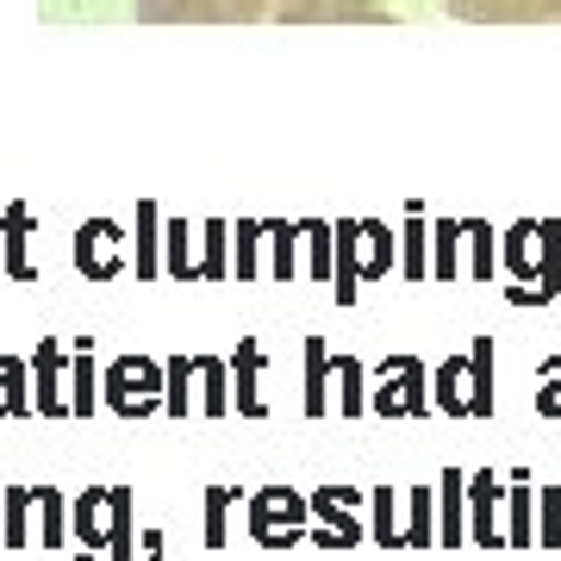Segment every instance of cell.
<instances>
[{
	"label": "cell",
	"instance_id": "obj_34",
	"mask_svg": "<svg viewBox=\"0 0 561 561\" xmlns=\"http://www.w3.org/2000/svg\"><path fill=\"white\" fill-rule=\"evenodd\" d=\"M537 412L542 419H561V356H549L537 368Z\"/></svg>",
	"mask_w": 561,
	"mask_h": 561
},
{
	"label": "cell",
	"instance_id": "obj_11",
	"mask_svg": "<svg viewBox=\"0 0 561 561\" xmlns=\"http://www.w3.org/2000/svg\"><path fill=\"white\" fill-rule=\"evenodd\" d=\"M468 25H561V0H449Z\"/></svg>",
	"mask_w": 561,
	"mask_h": 561
},
{
	"label": "cell",
	"instance_id": "obj_19",
	"mask_svg": "<svg viewBox=\"0 0 561 561\" xmlns=\"http://www.w3.org/2000/svg\"><path fill=\"white\" fill-rule=\"evenodd\" d=\"M25 412H38V400H32V362L0 356V419H25Z\"/></svg>",
	"mask_w": 561,
	"mask_h": 561
},
{
	"label": "cell",
	"instance_id": "obj_10",
	"mask_svg": "<svg viewBox=\"0 0 561 561\" xmlns=\"http://www.w3.org/2000/svg\"><path fill=\"white\" fill-rule=\"evenodd\" d=\"M69 362L57 337H38V356H32V400H38V419H76L69 405Z\"/></svg>",
	"mask_w": 561,
	"mask_h": 561
},
{
	"label": "cell",
	"instance_id": "obj_16",
	"mask_svg": "<svg viewBox=\"0 0 561 561\" xmlns=\"http://www.w3.org/2000/svg\"><path fill=\"white\" fill-rule=\"evenodd\" d=\"M461 500H468V474L461 468H443L437 481V542L443 549H456V542H468V518H461Z\"/></svg>",
	"mask_w": 561,
	"mask_h": 561
},
{
	"label": "cell",
	"instance_id": "obj_24",
	"mask_svg": "<svg viewBox=\"0 0 561 561\" xmlns=\"http://www.w3.org/2000/svg\"><path fill=\"white\" fill-rule=\"evenodd\" d=\"M201 362V405H206V419H225L231 412V362H219V356H194Z\"/></svg>",
	"mask_w": 561,
	"mask_h": 561
},
{
	"label": "cell",
	"instance_id": "obj_26",
	"mask_svg": "<svg viewBox=\"0 0 561 561\" xmlns=\"http://www.w3.org/2000/svg\"><path fill=\"white\" fill-rule=\"evenodd\" d=\"M437 542V512H431V486H405V549H431Z\"/></svg>",
	"mask_w": 561,
	"mask_h": 561
},
{
	"label": "cell",
	"instance_id": "obj_38",
	"mask_svg": "<svg viewBox=\"0 0 561 561\" xmlns=\"http://www.w3.org/2000/svg\"><path fill=\"white\" fill-rule=\"evenodd\" d=\"M0 268H7V231H0Z\"/></svg>",
	"mask_w": 561,
	"mask_h": 561
},
{
	"label": "cell",
	"instance_id": "obj_21",
	"mask_svg": "<svg viewBox=\"0 0 561 561\" xmlns=\"http://www.w3.org/2000/svg\"><path fill=\"white\" fill-rule=\"evenodd\" d=\"M331 375H337V412L343 419H362V412H368V362L337 356L331 362Z\"/></svg>",
	"mask_w": 561,
	"mask_h": 561
},
{
	"label": "cell",
	"instance_id": "obj_14",
	"mask_svg": "<svg viewBox=\"0 0 561 561\" xmlns=\"http://www.w3.org/2000/svg\"><path fill=\"white\" fill-rule=\"evenodd\" d=\"M356 500H362V486H319V493H312V518H319L324 530H337V549H350V542L368 537V530L350 518V505Z\"/></svg>",
	"mask_w": 561,
	"mask_h": 561
},
{
	"label": "cell",
	"instance_id": "obj_33",
	"mask_svg": "<svg viewBox=\"0 0 561 561\" xmlns=\"http://www.w3.org/2000/svg\"><path fill=\"white\" fill-rule=\"evenodd\" d=\"M262 243H268V231H262V225H250V219H238V280H256L262 275V262H256Z\"/></svg>",
	"mask_w": 561,
	"mask_h": 561
},
{
	"label": "cell",
	"instance_id": "obj_20",
	"mask_svg": "<svg viewBox=\"0 0 561 561\" xmlns=\"http://www.w3.org/2000/svg\"><path fill=\"white\" fill-rule=\"evenodd\" d=\"M306 419H324L331 412V350H324V337H306Z\"/></svg>",
	"mask_w": 561,
	"mask_h": 561
},
{
	"label": "cell",
	"instance_id": "obj_29",
	"mask_svg": "<svg viewBox=\"0 0 561 561\" xmlns=\"http://www.w3.org/2000/svg\"><path fill=\"white\" fill-rule=\"evenodd\" d=\"M268 231V275L294 280V243L306 238V225H262Z\"/></svg>",
	"mask_w": 561,
	"mask_h": 561
},
{
	"label": "cell",
	"instance_id": "obj_13",
	"mask_svg": "<svg viewBox=\"0 0 561 561\" xmlns=\"http://www.w3.org/2000/svg\"><path fill=\"white\" fill-rule=\"evenodd\" d=\"M500 500H505L500 474H493V468H481V474L468 481V542H481V549H500V542H505Z\"/></svg>",
	"mask_w": 561,
	"mask_h": 561
},
{
	"label": "cell",
	"instance_id": "obj_15",
	"mask_svg": "<svg viewBox=\"0 0 561 561\" xmlns=\"http://www.w3.org/2000/svg\"><path fill=\"white\" fill-rule=\"evenodd\" d=\"M262 343L256 337H243L238 343V356H231V387H238V393H231V400H238V412L243 419H262V412H268V405H262Z\"/></svg>",
	"mask_w": 561,
	"mask_h": 561
},
{
	"label": "cell",
	"instance_id": "obj_18",
	"mask_svg": "<svg viewBox=\"0 0 561 561\" xmlns=\"http://www.w3.org/2000/svg\"><path fill=\"white\" fill-rule=\"evenodd\" d=\"M32 505H38V486H7L0 493V549L32 542Z\"/></svg>",
	"mask_w": 561,
	"mask_h": 561
},
{
	"label": "cell",
	"instance_id": "obj_32",
	"mask_svg": "<svg viewBox=\"0 0 561 561\" xmlns=\"http://www.w3.org/2000/svg\"><path fill=\"white\" fill-rule=\"evenodd\" d=\"M537 542L542 549H561V486H542L537 493Z\"/></svg>",
	"mask_w": 561,
	"mask_h": 561
},
{
	"label": "cell",
	"instance_id": "obj_4",
	"mask_svg": "<svg viewBox=\"0 0 561 561\" xmlns=\"http://www.w3.org/2000/svg\"><path fill=\"white\" fill-rule=\"evenodd\" d=\"M431 400L449 419H493V337H474L461 356H443L431 375Z\"/></svg>",
	"mask_w": 561,
	"mask_h": 561
},
{
	"label": "cell",
	"instance_id": "obj_9",
	"mask_svg": "<svg viewBox=\"0 0 561 561\" xmlns=\"http://www.w3.org/2000/svg\"><path fill=\"white\" fill-rule=\"evenodd\" d=\"M306 518H312V500L294 493V486H256L250 493V537L262 549H294V542H306Z\"/></svg>",
	"mask_w": 561,
	"mask_h": 561
},
{
	"label": "cell",
	"instance_id": "obj_35",
	"mask_svg": "<svg viewBox=\"0 0 561 561\" xmlns=\"http://www.w3.org/2000/svg\"><path fill=\"white\" fill-rule=\"evenodd\" d=\"M400 275H405V280H424V275H431V262H424V225H419V213H412V225H405Z\"/></svg>",
	"mask_w": 561,
	"mask_h": 561
},
{
	"label": "cell",
	"instance_id": "obj_8",
	"mask_svg": "<svg viewBox=\"0 0 561 561\" xmlns=\"http://www.w3.org/2000/svg\"><path fill=\"white\" fill-rule=\"evenodd\" d=\"M169 275L175 280H206V287H219L225 275H231V225L225 219H206L201 231V250H187V225H169Z\"/></svg>",
	"mask_w": 561,
	"mask_h": 561
},
{
	"label": "cell",
	"instance_id": "obj_36",
	"mask_svg": "<svg viewBox=\"0 0 561 561\" xmlns=\"http://www.w3.org/2000/svg\"><path fill=\"white\" fill-rule=\"evenodd\" d=\"M468 250H474V262H468V275L486 280L493 275V231L486 225H468Z\"/></svg>",
	"mask_w": 561,
	"mask_h": 561
},
{
	"label": "cell",
	"instance_id": "obj_17",
	"mask_svg": "<svg viewBox=\"0 0 561 561\" xmlns=\"http://www.w3.org/2000/svg\"><path fill=\"white\" fill-rule=\"evenodd\" d=\"M0 231H7V275L32 280L38 275V262H32V206L13 201L7 206V219H0Z\"/></svg>",
	"mask_w": 561,
	"mask_h": 561
},
{
	"label": "cell",
	"instance_id": "obj_1",
	"mask_svg": "<svg viewBox=\"0 0 561 561\" xmlns=\"http://www.w3.org/2000/svg\"><path fill=\"white\" fill-rule=\"evenodd\" d=\"M69 537H76V561H131L138 556L131 486H88L69 505Z\"/></svg>",
	"mask_w": 561,
	"mask_h": 561
},
{
	"label": "cell",
	"instance_id": "obj_12",
	"mask_svg": "<svg viewBox=\"0 0 561 561\" xmlns=\"http://www.w3.org/2000/svg\"><path fill=\"white\" fill-rule=\"evenodd\" d=\"M76 268L88 280H113L125 268V231L113 219H88L76 231Z\"/></svg>",
	"mask_w": 561,
	"mask_h": 561
},
{
	"label": "cell",
	"instance_id": "obj_6",
	"mask_svg": "<svg viewBox=\"0 0 561 561\" xmlns=\"http://www.w3.org/2000/svg\"><path fill=\"white\" fill-rule=\"evenodd\" d=\"M106 412H119V419H150L169 405V362L157 356H119L106 368Z\"/></svg>",
	"mask_w": 561,
	"mask_h": 561
},
{
	"label": "cell",
	"instance_id": "obj_7",
	"mask_svg": "<svg viewBox=\"0 0 561 561\" xmlns=\"http://www.w3.org/2000/svg\"><path fill=\"white\" fill-rule=\"evenodd\" d=\"M368 381H375V393H368V412H381V419H424L431 412V368H424L419 356H387L368 368Z\"/></svg>",
	"mask_w": 561,
	"mask_h": 561
},
{
	"label": "cell",
	"instance_id": "obj_5",
	"mask_svg": "<svg viewBox=\"0 0 561 561\" xmlns=\"http://www.w3.org/2000/svg\"><path fill=\"white\" fill-rule=\"evenodd\" d=\"M400 262L393 250V231L387 225H337V306H350L362 294V280H387V268Z\"/></svg>",
	"mask_w": 561,
	"mask_h": 561
},
{
	"label": "cell",
	"instance_id": "obj_3",
	"mask_svg": "<svg viewBox=\"0 0 561 561\" xmlns=\"http://www.w3.org/2000/svg\"><path fill=\"white\" fill-rule=\"evenodd\" d=\"M505 268L524 280V287H512V300L530 306V300H556L561 294V225L556 219H524L505 231Z\"/></svg>",
	"mask_w": 561,
	"mask_h": 561
},
{
	"label": "cell",
	"instance_id": "obj_28",
	"mask_svg": "<svg viewBox=\"0 0 561 561\" xmlns=\"http://www.w3.org/2000/svg\"><path fill=\"white\" fill-rule=\"evenodd\" d=\"M231 500H238V486H206V549L231 542Z\"/></svg>",
	"mask_w": 561,
	"mask_h": 561
},
{
	"label": "cell",
	"instance_id": "obj_25",
	"mask_svg": "<svg viewBox=\"0 0 561 561\" xmlns=\"http://www.w3.org/2000/svg\"><path fill=\"white\" fill-rule=\"evenodd\" d=\"M38 542L44 549H69V500H62L57 486H38Z\"/></svg>",
	"mask_w": 561,
	"mask_h": 561
},
{
	"label": "cell",
	"instance_id": "obj_2",
	"mask_svg": "<svg viewBox=\"0 0 561 561\" xmlns=\"http://www.w3.org/2000/svg\"><path fill=\"white\" fill-rule=\"evenodd\" d=\"M138 20H387L381 7H324V0H131Z\"/></svg>",
	"mask_w": 561,
	"mask_h": 561
},
{
	"label": "cell",
	"instance_id": "obj_37",
	"mask_svg": "<svg viewBox=\"0 0 561 561\" xmlns=\"http://www.w3.org/2000/svg\"><path fill=\"white\" fill-rule=\"evenodd\" d=\"M138 561H162V530H144V549H138Z\"/></svg>",
	"mask_w": 561,
	"mask_h": 561
},
{
	"label": "cell",
	"instance_id": "obj_31",
	"mask_svg": "<svg viewBox=\"0 0 561 561\" xmlns=\"http://www.w3.org/2000/svg\"><path fill=\"white\" fill-rule=\"evenodd\" d=\"M157 206H150V201H144L138 206V280H150V275H157V268H162V262H157Z\"/></svg>",
	"mask_w": 561,
	"mask_h": 561
},
{
	"label": "cell",
	"instance_id": "obj_30",
	"mask_svg": "<svg viewBox=\"0 0 561 561\" xmlns=\"http://www.w3.org/2000/svg\"><path fill=\"white\" fill-rule=\"evenodd\" d=\"M437 262H431V268H437V280H456L461 275V262H456V250L461 243H468V225H456V219H437Z\"/></svg>",
	"mask_w": 561,
	"mask_h": 561
},
{
	"label": "cell",
	"instance_id": "obj_27",
	"mask_svg": "<svg viewBox=\"0 0 561 561\" xmlns=\"http://www.w3.org/2000/svg\"><path fill=\"white\" fill-rule=\"evenodd\" d=\"M505 493H512V524H505V542H512V549H530V542H537V524H530V474H512V486H505Z\"/></svg>",
	"mask_w": 561,
	"mask_h": 561
},
{
	"label": "cell",
	"instance_id": "obj_23",
	"mask_svg": "<svg viewBox=\"0 0 561 561\" xmlns=\"http://www.w3.org/2000/svg\"><path fill=\"white\" fill-rule=\"evenodd\" d=\"M69 356H76L69 362V405H76V419H94V405H101L94 381H101V375H94V350H88V337H81Z\"/></svg>",
	"mask_w": 561,
	"mask_h": 561
},
{
	"label": "cell",
	"instance_id": "obj_22",
	"mask_svg": "<svg viewBox=\"0 0 561 561\" xmlns=\"http://www.w3.org/2000/svg\"><path fill=\"white\" fill-rule=\"evenodd\" d=\"M368 505H375V524H368V542H381V549H405L400 493H393V486H368Z\"/></svg>",
	"mask_w": 561,
	"mask_h": 561
}]
</instances>
